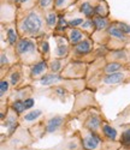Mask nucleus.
Returning a JSON list of instances; mask_svg holds the SVG:
<instances>
[{
    "mask_svg": "<svg viewBox=\"0 0 130 150\" xmlns=\"http://www.w3.org/2000/svg\"><path fill=\"white\" fill-rule=\"evenodd\" d=\"M19 39L21 37H19V34L17 31V28L14 27V24L7 25V28H6V41H7L9 46L15 47Z\"/></svg>",
    "mask_w": 130,
    "mask_h": 150,
    "instance_id": "ddd939ff",
    "label": "nucleus"
},
{
    "mask_svg": "<svg viewBox=\"0 0 130 150\" xmlns=\"http://www.w3.org/2000/svg\"><path fill=\"white\" fill-rule=\"evenodd\" d=\"M84 19L83 18H76L69 22V28H77V27H81L83 24Z\"/></svg>",
    "mask_w": 130,
    "mask_h": 150,
    "instance_id": "7c9ffc66",
    "label": "nucleus"
},
{
    "mask_svg": "<svg viewBox=\"0 0 130 150\" xmlns=\"http://www.w3.org/2000/svg\"><path fill=\"white\" fill-rule=\"evenodd\" d=\"M10 81L7 78H1V83H0V95H1V100L4 98V96L9 93L10 89Z\"/></svg>",
    "mask_w": 130,
    "mask_h": 150,
    "instance_id": "c756f323",
    "label": "nucleus"
},
{
    "mask_svg": "<svg viewBox=\"0 0 130 150\" xmlns=\"http://www.w3.org/2000/svg\"><path fill=\"white\" fill-rule=\"evenodd\" d=\"M122 69H124V65L122 62H118V61H111V62H107V64L104 66L102 71L105 74H111V73H114V72H118L121 71Z\"/></svg>",
    "mask_w": 130,
    "mask_h": 150,
    "instance_id": "aec40b11",
    "label": "nucleus"
},
{
    "mask_svg": "<svg viewBox=\"0 0 130 150\" xmlns=\"http://www.w3.org/2000/svg\"><path fill=\"white\" fill-rule=\"evenodd\" d=\"M107 33H109V35L112 37L113 40L122 41V42L128 41V36H126V34H124V33L118 28V25H117V23L111 24V25L109 27V29H107Z\"/></svg>",
    "mask_w": 130,
    "mask_h": 150,
    "instance_id": "4468645a",
    "label": "nucleus"
},
{
    "mask_svg": "<svg viewBox=\"0 0 130 150\" xmlns=\"http://www.w3.org/2000/svg\"><path fill=\"white\" fill-rule=\"evenodd\" d=\"M3 1H5V0H3ZM6 3H9V4H12V5H15V6L17 7V4L19 3V0H6Z\"/></svg>",
    "mask_w": 130,
    "mask_h": 150,
    "instance_id": "72a5a7b5",
    "label": "nucleus"
},
{
    "mask_svg": "<svg viewBox=\"0 0 130 150\" xmlns=\"http://www.w3.org/2000/svg\"><path fill=\"white\" fill-rule=\"evenodd\" d=\"M117 25H118V28L124 33V34H129L130 33V25L126 23H123V22H116Z\"/></svg>",
    "mask_w": 130,
    "mask_h": 150,
    "instance_id": "2f4dec72",
    "label": "nucleus"
},
{
    "mask_svg": "<svg viewBox=\"0 0 130 150\" xmlns=\"http://www.w3.org/2000/svg\"><path fill=\"white\" fill-rule=\"evenodd\" d=\"M110 16V7L106 4L105 0H99V3L95 7V17H104L107 18Z\"/></svg>",
    "mask_w": 130,
    "mask_h": 150,
    "instance_id": "f3484780",
    "label": "nucleus"
},
{
    "mask_svg": "<svg viewBox=\"0 0 130 150\" xmlns=\"http://www.w3.org/2000/svg\"><path fill=\"white\" fill-rule=\"evenodd\" d=\"M63 77H60L58 73H47L46 76H44L41 79H40V83L41 85H45V86H48V85H52V84H56L58 83Z\"/></svg>",
    "mask_w": 130,
    "mask_h": 150,
    "instance_id": "a211bd4d",
    "label": "nucleus"
},
{
    "mask_svg": "<svg viewBox=\"0 0 130 150\" xmlns=\"http://www.w3.org/2000/svg\"><path fill=\"white\" fill-rule=\"evenodd\" d=\"M45 13V19L46 23L51 30H53L58 27V22H59V16H58V12L56 10H49L44 12Z\"/></svg>",
    "mask_w": 130,
    "mask_h": 150,
    "instance_id": "dca6fc26",
    "label": "nucleus"
},
{
    "mask_svg": "<svg viewBox=\"0 0 130 150\" xmlns=\"http://www.w3.org/2000/svg\"><path fill=\"white\" fill-rule=\"evenodd\" d=\"M77 0H54V10L57 12H61L75 4Z\"/></svg>",
    "mask_w": 130,
    "mask_h": 150,
    "instance_id": "4be33fe9",
    "label": "nucleus"
},
{
    "mask_svg": "<svg viewBox=\"0 0 130 150\" xmlns=\"http://www.w3.org/2000/svg\"><path fill=\"white\" fill-rule=\"evenodd\" d=\"M101 134L104 136V138L110 139V141H117V138H118V132H117V130L114 127H112L111 125H109L106 121L102 122Z\"/></svg>",
    "mask_w": 130,
    "mask_h": 150,
    "instance_id": "2eb2a0df",
    "label": "nucleus"
},
{
    "mask_svg": "<svg viewBox=\"0 0 130 150\" xmlns=\"http://www.w3.org/2000/svg\"><path fill=\"white\" fill-rule=\"evenodd\" d=\"M119 143H121L122 148H128V149H130V125H129L126 129H124V131L121 133Z\"/></svg>",
    "mask_w": 130,
    "mask_h": 150,
    "instance_id": "b1692460",
    "label": "nucleus"
},
{
    "mask_svg": "<svg viewBox=\"0 0 130 150\" xmlns=\"http://www.w3.org/2000/svg\"><path fill=\"white\" fill-rule=\"evenodd\" d=\"M48 70V64L46 60H41L36 62L35 65L30 66V78L31 79H41L44 76L47 74Z\"/></svg>",
    "mask_w": 130,
    "mask_h": 150,
    "instance_id": "6e6552de",
    "label": "nucleus"
},
{
    "mask_svg": "<svg viewBox=\"0 0 130 150\" xmlns=\"http://www.w3.org/2000/svg\"><path fill=\"white\" fill-rule=\"evenodd\" d=\"M11 108L14 109L18 115H22L25 110V107H24V102L23 100H14L11 103Z\"/></svg>",
    "mask_w": 130,
    "mask_h": 150,
    "instance_id": "bb28decb",
    "label": "nucleus"
},
{
    "mask_svg": "<svg viewBox=\"0 0 130 150\" xmlns=\"http://www.w3.org/2000/svg\"><path fill=\"white\" fill-rule=\"evenodd\" d=\"M18 114L16 113V112L12 109L11 107L9 108V112L6 113V117L3 119V125L4 126H6V129H7V133H9V136H12L15 133V131L17 130V126H18Z\"/></svg>",
    "mask_w": 130,
    "mask_h": 150,
    "instance_id": "39448f33",
    "label": "nucleus"
},
{
    "mask_svg": "<svg viewBox=\"0 0 130 150\" xmlns=\"http://www.w3.org/2000/svg\"><path fill=\"white\" fill-rule=\"evenodd\" d=\"M98 3L93 4L90 0H83V1L79 5V10L86 18H94L95 17V7H96Z\"/></svg>",
    "mask_w": 130,
    "mask_h": 150,
    "instance_id": "9b49d317",
    "label": "nucleus"
},
{
    "mask_svg": "<svg viewBox=\"0 0 130 150\" xmlns=\"http://www.w3.org/2000/svg\"><path fill=\"white\" fill-rule=\"evenodd\" d=\"M9 81H10V84L12 86H18V84L21 83L22 81V71H21V65H14L11 66L10 69V72H9Z\"/></svg>",
    "mask_w": 130,
    "mask_h": 150,
    "instance_id": "f8f14e48",
    "label": "nucleus"
},
{
    "mask_svg": "<svg viewBox=\"0 0 130 150\" xmlns=\"http://www.w3.org/2000/svg\"><path fill=\"white\" fill-rule=\"evenodd\" d=\"M16 18V28L19 37L41 39L51 30L46 23L44 11L35 7L29 11H18Z\"/></svg>",
    "mask_w": 130,
    "mask_h": 150,
    "instance_id": "f257e3e1",
    "label": "nucleus"
},
{
    "mask_svg": "<svg viewBox=\"0 0 130 150\" xmlns=\"http://www.w3.org/2000/svg\"><path fill=\"white\" fill-rule=\"evenodd\" d=\"M15 51L19 64L23 65L33 66L36 62L44 60L40 51H39L37 42L30 37H21L15 46Z\"/></svg>",
    "mask_w": 130,
    "mask_h": 150,
    "instance_id": "f03ea898",
    "label": "nucleus"
},
{
    "mask_svg": "<svg viewBox=\"0 0 130 150\" xmlns=\"http://www.w3.org/2000/svg\"><path fill=\"white\" fill-rule=\"evenodd\" d=\"M60 69H61V61H60V59H54V60H52L48 64V70L52 73H58L60 71Z\"/></svg>",
    "mask_w": 130,
    "mask_h": 150,
    "instance_id": "c85d7f7f",
    "label": "nucleus"
},
{
    "mask_svg": "<svg viewBox=\"0 0 130 150\" xmlns=\"http://www.w3.org/2000/svg\"><path fill=\"white\" fill-rule=\"evenodd\" d=\"M37 45H39V51H40V53H41L44 60L47 61L48 55H49V54H48V53H49V45H48V41L45 40V37H41L40 41L37 42Z\"/></svg>",
    "mask_w": 130,
    "mask_h": 150,
    "instance_id": "412c9836",
    "label": "nucleus"
},
{
    "mask_svg": "<svg viewBox=\"0 0 130 150\" xmlns=\"http://www.w3.org/2000/svg\"><path fill=\"white\" fill-rule=\"evenodd\" d=\"M35 7H39V0H19L17 4L18 11H29Z\"/></svg>",
    "mask_w": 130,
    "mask_h": 150,
    "instance_id": "6ab92c4d",
    "label": "nucleus"
},
{
    "mask_svg": "<svg viewBox=\"0 0 130 150\" xmlns=\"http://www.w3.org/2000/svg\"><path fill=\"white\" fill-rule=\"evenodd\" d=\"M119 150H130V149H128V148H121Z\"/></svg>",
    "mask_w": 130,
    "mask_h": 150,
    "instance_id": "f704fd0d",
    "label": "nucleus"
},
{
    "mask_svg": "<svg viewBox=\"0 0 130 150\" xmlns=\"http://www.w3.org/2000/svg\"><path fill=\"white\" fill-rule=\"evenodd\" d=\"M23 102H24V107H25V109H30L33 106H34V98H31V97H28V98H25V100H23Z\"/></svg>",
    "mask_w": 130,
    "mask_h": 150,
    "instance_id": "473e14b6",
    "label": "nucleus"
},
{
    "mask_svg": "<svg viewBox=\"0 0 130 150\" xmlns=\"http://www.w3.org/2000/svg\"><path fill=\"white\" fill-rule=\"evenodd\" d=\"M65 33H66V37L71 46H75L87 39L86 37L87 34L82 29H79V28H68V30Z\"/></svg>",
    "mask_w": 130,
    "mask_h": 150,
    "instance_id": "1a4fd4ad",
    "label": "nucleus"
},
{
    "mask_svg": "<svg viewBox=\"0 0 130 150\" xmlns=\"http://www.w3.org/2000/svg\"><path fill=\"white\" fill-rule=\"evenodd\" d=\"M92 48H93L92 39H86V40L81 41L80 43L72 46V53L75 55H84V54L90 53Z\"/></svg>",
    "mask_w": 130,
    "mask_h": 150,
    "instance_id": "9d476101",
    "label": "nucleus"
},
{
    "mask_svg": "<svg viewBox=\"0 0 130 150\" xmlns=\"http://www.w3.org/2000/svg\"><path fill=\"white\" fill-rule=\"evenodd\" d=\"M54 37H56L57 47L54 49L53 55L56 57V59H64L70 53V42L68 37L64 35H54Z\"/></svg>",
    "mask_w": 130,
    "mask_h": 150,
    "instance_id": "7ed1b4c3",
    "label": "nucleus"
},
{
    "mask_svg": "<svg viewBox=\"0 0 130 150\" xmlns=\"http://www.w3.org/2000/svg\"><path fill=\"white\" fill-rule=\"evenodd\" d=\"M65 118L63 115L56 114V115H52L47 121L46 125H44V132L46 133H54L56 131H58L59 129H61L63 124H64Z\"/></svg>",
    "mask_w": 130,
    "mask_h": 150,
    "instance_id": "423d86ee",
    "label": "nucleus"
},
{
    "mask_svg": "<svg viewBox=\"0 0 130 150\" xmlns=\"http://www.w3.org/2000/svg\"><path fill=\"white\" fill-rule=\"evenodd\" d=\"M125 81H126V72L123 71H118L111 74H104V77L101 78V83L105 85H117Z\"/></svg>",
    "mask_w": 130,
    "mask_h": 150,
    "instance_id": "0eeeda50",
    "label": "nucleus"
},
{
    "mask_svg": "<svg viewBox=\"0 0 130 150\" xmlns=\"http://www.w3.org/2000/svg\"><path fill=\"white\" fill-rule=\"evenodd\" d=\"M81 29L87 34V35H93V33L96 30L95 29V24L93 22V18H86L83 24L81 25Z\"/></svg>",
    "mask_w": 130,
    "mask_h": 150,
    "instance_id": "393cba45",
    "label": "nucleus"
},
{
    "mask_svg": "<svg viewBox=\"0 0 130 150\" xmlns=\"http://www.w3.org/2000/svg\"><path fill=\"white\" fill-rule=\"evenodd\" d=\"M39 8L44 12L54 10V0H39Z\"/></svg>",
    "mask_w": 130,
    "mask_h": 150,
    "instance_id": "cd10ccee",
    "label": "nucleus"
},
{
    "mask_svg": "<svg viewBox=\"0 0 130 150\" xmlns=\"http://www.w3.org/2000/svg\"><path fill=\"white\" fill-rule=\"evenodd\" d=\"M102 119L100 118V115L95 112H92L87 119L84 120L83 122V129H87L92 132H95V133H101V126H102Z\"/></svg>",
    "mask_w": 130,
    "mask_h": 150,
    "instance_id": "20e7f679",
    "label": "nucleus"
},
{
    "mask_svg": "<svg viewBox=\"0 0 130 150\" xmlns=\"http://www.w3.org/2000/svg\"><path fill=\"white\" fill-rule=\"evenodd\" d=\"M41 115H42V112L40 109H35V110H31V112H29V113L25 114L23 117V120L27 121V122H31V121L37 120Z\"/></svg>",
    "mask_w": 130,
    "mask_h": 150,
    "instance_id": "a878e982",
    "label": "nucleus"
},
{
    "mask_svg": "<svg viewBox=\"0 0 130 150\" xmlns=\"http://www.w3.org/2000/svg\"><path fill=\"white\" fill-rule=\"evenodd\" d=\"M93 22L95 24V29L96 30H107L110 27V21L109 18H104V17H94Z\"/></svg>",
    "mask_w": 130,
    "mask_h": 150,
    "instance_id": "5701e85b",
    "label": "nucleus"
}]
</instances>
